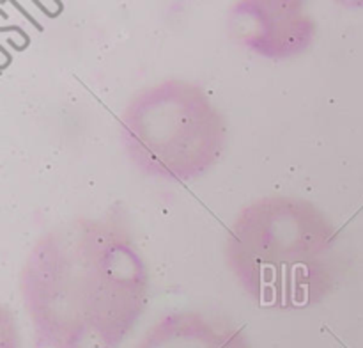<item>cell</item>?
Segmentation results:
<instances>
[{"label":"cell","instance_id":"277c9868","mask_svg":"<svg viewBox=\"0 0 363 348\" xmlns=\"http://www.w3.org/2000/svg\"><path fill=\"white\" fill-rule=\"evenodd\" d=\"M229 36L269 60L301 55L315 38V21L296 0H241L229 9Z\"/></svg>","mask_w":363,"mask_h":348},{"label":"cell","instance_id":"3957f363","mask_svg":"<svg viewBox=\"0 0 363 348\" xmlns=\"http://www.w3.org/2000/svg\"><path fill=\"white\" fill-rule=\"evenodd\" d=\"M124 151L142 174L186 183L218 163L227 123L195 82L167 78L131 96L119 117Z\"/></svg>","mask_w":363,"mask_h":348},{"label":"cell","instance_id":"6da1fadb","mask_svg":"<svg viewBox=\"0 0 363 348\" xmlns=\"http://www.w3.org/2000/svg\"><path fill=\"white\" fill-rule=\"evenodd\" d=\"M20 290L38 348H119L149 304V270L126 222L82 215L35 240Z\"/></svg>","mask_w":363,"mask_h":348},{"label":"cell","instance_id":"7a4b0ae2","mask_svg":"<svg viewBox=\"0 0 363 348\" xmlns=\"http://www.w3.org/2000/svg\"><path fill=\"white\" fill-rule=\"evenodd\" d=\"M225 261L257 305L296 311L318 305L339 277V231L307 199L266 195L241 208L225 238Z\"/></svg>","mask_w":363,"mask_h":348},{"label":"cell","instance_id":"5b68a950","mask_svg":"<svg viewBox=\"0 0 363 348\" xmlns=\"http://www.w3.org/2000/svg\"><path fill=\"white\" fill-rule=\"evenodd\" d=\"M135 348H250L240 327L197 311H176L156 322Z\"/></svg>","mask_w":363,"mask_h":348}]
</instances>
